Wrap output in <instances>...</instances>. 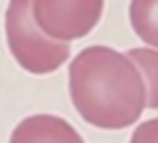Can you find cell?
<instances>
[{
  "mask_svg": "<svg viewBox=\"0 0 158 143\" xmlns=\"http://www.w3.org/2000/svg\"><path fill=\"white\" fill-rule=\"evenodd\" d=\"M68 86L74 109L86 124L120 131L135 124L146 109V86L127 53L93 44L70 63Z\"/></svg>",
  "mask_w": 158,
  "mask_h": 143,
  "instance_id": "6da1fadb",
  "label": "cell"
},
{
  "mask_svg": "<svg viewBox=\"0 0 158 143\" xmlns=\"http://www.w3.org/2000/svg\"><path fill=\"white\" fill-rule=\"evenodd\" d=\"M4 34L13 59L25 72L44 76L59 70L70 57V42L42 34L32 17V0H9L4 13Z\"/></svg>",
  "mask_w": 158,
  "mask_h": 143,
  "instance_id": "7a4b0ae2",
  "label": "cell"
},
{
  "mask_svg": "<svg viewBox=\"0 0 158 143\" xmlns=\"http://www.w3.org/2000/svg\"><path fill=\"white\" fill-rule=\"evenodd\" d=\"M103 13V0H32V17L42 34L70 42L93 32Z\"/></svg>",
  "mask_w": 158,
  "mask_h": 143,
  "instance_id": "3957f363",
  "label": "cell"
},
{
  "mask_svg": "<svg viewBox=\"0 0 158 143\" xmlns=\"http://www.w3.org/2000/svg\"><path fill=\"white\" fill-rule=\"evenodd\" d=\"M9 143H85V139L65 118L55 114H34L13 129Z\"/></svg>",
  "mask_w": 158,
  "mask_h": 143,
  "instance_id": "277c9868",
  "label": "cell"
},
{
  "mask_svg": "<svg viewBox=\"0 0 158 143\" xmlns=\"http://www.w3.org/2000/svg\"><path fill=\"white\" fill-rule=\"evenodd\" d=\"M129 19L135 34L158 51V0H131Z\"/></svg>",
  "mask_w": 158,
  "mask_h": 143,
  "instance_id": "5b68a950",
  "label": "cell"
},
{
  "mask_svg": "<svg viewBox=\"0 0 158 143\" xmlns=\"http://www.w3.org/2000/svg\"><path fill=\"white\" fill-rule=\"evenodd\" d=\"M127 57L135 63L146 86V107L158 109V51L156 48H131Z\"/></svg>",
  "mask_w": 158,
  "mask_h": 143,
  "instance_id": "8992f818",
  "label": "cell"
},
{
  "mask_svg": "<svg viewBox=\"0 0 158 143\" xmlns=\"http://www.w3.org/2000/svg\"><path fill=\"white\" fill-rule=\"evenodd\" d=\"M129 143H158V118L141 122L135 129Z\"/></svg>",
  "mask_w": 158,
  "mask_h": 143,
  "instance_id": "52a82bcc",
  "label": "cell"
}]
</instances>
